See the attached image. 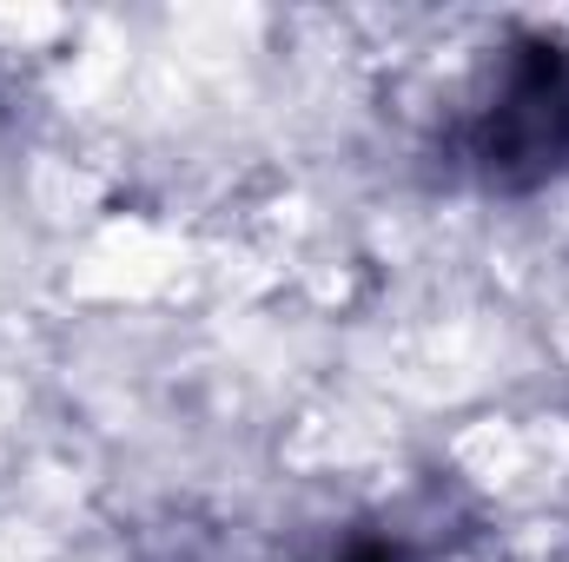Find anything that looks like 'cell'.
<instances>
[{
	"label": "cell",
	"mask_w": 569,
	"mask_h": 562,
	"mask_svg": "<svg viewBox=\"0 0 569 562\" xmlns=\"http://www.w3.org/2000/svg\"><path fill=\"white\" fill-rule=\"evenodd\" d=\"M450 172L483 192H530L569 165V47L517 40L443 140Z\"/></svg>",
	"instance_id": "1"
},
{
	"label": "cell",
	"mask_w": 569,
	"mask_h": 562,
	"mask_svg": "<svg viewBox=\"0 0 569 562\" xmlns=\"http://www.w3.org/2000/svg\"><path fill=\"white\" fill-rule=\"evenodd\" d=\"M311 562H430V543L411 523H398V516H371V523L331 530Z\"/></svg>",
	"instance_id": "2"
}]
</instances>
